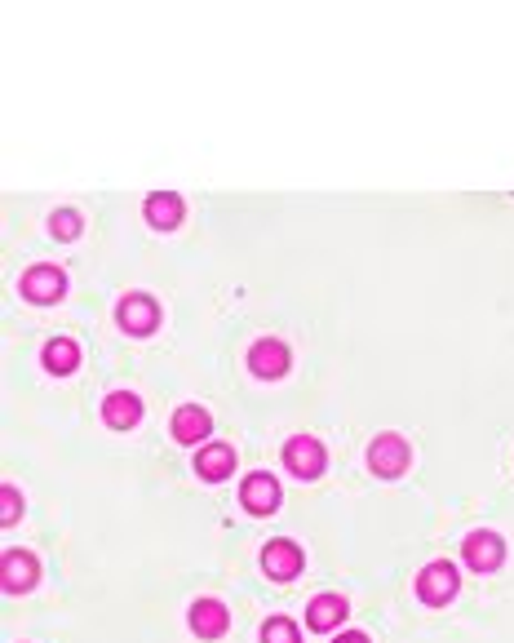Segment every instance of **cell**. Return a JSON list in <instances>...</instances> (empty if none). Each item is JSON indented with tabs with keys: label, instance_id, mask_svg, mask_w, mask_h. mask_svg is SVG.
Listing matches in <instances>:
<instances>
[{
	"label": "cell",
	"instance_id": "obj_8",
	"mask_svg": "<svg viewBox=\"0 0 514 643\" xmlns=\"http://www.w3.org/2000/svg\"><path fill=\"white\" fill-rule=\"evenodd\" d=\"M289 364H293V355H289V346L284 342H275V338H262L249 351V369L257 377H266V382H275V377H284L289 373Z\"/></svg>",
	"mask_w": 514,
	"mask_h": 643
},
{
	"label": "cell",
	"instance_id": "obj_7",
	"mask_svg": "<svg viewBox=\"0 0 514 643\" xmlns=\"http://www.w3.org/2000/svg\"><path fill=\"white\" fill-rule=\"evenodd\" d=\"M461 550H466V564L475 568V573H492V568L506 559V542H501L497 533H488V528L470 533L466 542H461Z\"/></svg>",
	"mask_w": 514,
	"mask_h": 643
},
{
	"label": "cell",
	"instance_id": "obj_10",
	"mask_svg": "<svg viewBox=\"0 0 514 643\" xmlns=\"http://www.w3.org/2000/svg\"><path fill=\"white\" fill-rule=\"evenodd\" d=\"M226 626H231V612L222 599H195L191 604V630L200 639H222Z\"/></svg>",
	"mask_w": 514,
	"mask_h": 643
},
{
	"label": "cell",
	"instance_id": "obj_18",
	"mask_svg": "<svg viewBox=\"0 0 514 643\" xmlns=\"http://www.w3.org/2000/svg\"><path fill=\"white\" fill-rule=\"evenodd\" d=\"M49 231H54L58 240H76L80 231H85V222H80V213H76V209H58L54 218H49Z\"/></svg>",
	"mask_w": 514,
	"mask_h": 643
},
{
	"label": "cell",
	"instance_id": "obj_15",
	"mask_svg": "<svg viewBox=\"0 0 514 643\" xmlns=\"http://www.w3.org/2000/svg\"><path fill=\"white\" fill-rule=\"evenodd\" d=\"M195 471H200V479H209V484H218V479H226L235 471V453L226 444H209L195 453Z\"/></svg>",
	"mask_w": 514,
	"mask_h": 643
},
{
	"label": "cell",
	"instance_id": "obj_13",
	"mask_svg": "<svg viewBox=\"0 0 514 643\" xmlns=\"http://www.w3.org/2000/svg\"><path fill=\"white\" fill-rule=\"evenodd\" d=\"M169 431H173V440H178V444H200L204 435L213 431V422H209V413H204L200 404H182L178 413H173Z\"/></svg>",
	"mask_w": 514,
	"mask_h": 643
},
{
	"label": "cell",
	"instance_id": "obj_9",
	"mask_svg": "<svg viewBox=\"0 0 514 643\" xmlns=\"http://www.w3.org/2000/svg\"><path fill=\"white\" fill-rule=\"evenodd\" d=\"M23 293L32 302H40V306H49V302H58L67 293V275L58 271V267H32L23 275Z\"/></svg>",
	"mask_w": 514,
	"mask_h": 643
},
{
	"label": "cell",
	"instance_id": "obj_5",
	"mask_svg": "<svg viewBox=\"0 0 514 643\" xmlns=\"http://www.w3.org/2000/svg\"><path fill=\"white\" fill-rule=\"evenodd\" d=\"M116 315H120V329L133 333V338H147V333H156V324H160V306L151 302L147 293H129Z\"/></svg>",
	"mask_w": 514,
	"mask_h": 643
},
{
	"label": "cell",
	"instance_id": "obj_6",
	"mask_svg": "<svg viewBox=\"0 0 514 643\" xmlns=\"http://www.w3.org/2000/svg\"><path fill=\"white\" fill-rule=\"evenodd\" d=\"M40 581V564L27 550H9L5 559H0V586L9 590V595H23V590H32Z\"/></svg>",
	"mask_w": 514,
	"mask_h": 643
},
{
	"label": "cell",
	"instance_id": "obj_16",
	"mask_svg": "<svg viewBox=\"0 0 514 643\" xmlns=\"http://www.w3.org/2000/svg\"><path fill=\"white\" fill-rule=\"evenodd\" d=\"M182 213L187 209H182V200L173 196V191H156V196H147V222L156 231H173L182 222Z\"/></svg>",
	"mask_w": 514,
	"mask_h": 643
},
{
	"label": "cell",
	"instance_id": "obj_4",
	"mask_svg": "<svg viewBox=\"0 0 514 643\" xmlns=\"http://www.w3.org/2000/svg\"><path fill=\"white\" fill-rule=\"evenodd\" d=\"M306 555L297 542H284V537H275V542L262 546V573L275 577V581H293L297 573H302Z\"/></svg>",
	"mask_w": 514,
	"mask_h": 643
},
{
	"label": "cell",
	"instance_id": "obj_11",
	"mask_svg": "<svg viewBox=\"0 0 514 643\" xmlns=\"http://www.w3.org/2000/svg\"><path fill=\"white\" fill-rule=\"evenodd\" d=\"M102 422H107L111 431H129V426L142 422V400L133 391H111L107 400H102Z\"/></svg>",
	"mask_w": 514,
	"mask_h": 643
},
{
	"label": "cell",
	"instance_id": "obj_17",
	"mask_svg": "<svg viewBox=\"0 0 514 643\" xmlns=\"http://www.w3.org/2000/svg\"><path fill=\"white\" fill-rule=\"evenodd\" d=\"M45 369L58 373V377L76 373V369H80V346L71 342V338H54V342L45 346Z\"/></svg>",
	"mask_w": 514,
	"mask_h": 643
},
{
	"label": "cell",
	"instance_id": "obj_12",
	"mask_svg": "<svg viewBox=\"0 0 514 643\" xmlns=\"http://www.w3.org/2000/svg\"><path fill=\"white\" fill-rule=\"evenodd\" d=\"M240 502L249 515H271V510L280 506V484H275L271 475H249L240 488Z\"/></svg>",
	"mask_w": 514,
	"mask_h": 643
},
{
	"label": "cell",
	"instance_id": "obj_14",
	"mask_svg": "<svg viewBox=\"0 0 514 643\" xmlns=\"http://www.w3.org/2000/svg\"><path fill=\"white\" fill-rule=\"evenodd\" d=\"M346 621V599L342 595H315L311 608H306V626L315 630V635H324V630H337Z\"/></svg>",
	"mask_w": 514,
	"mask_h": 643
},
{
	"label": "cell",
	"instance_id": "obj_1",
	"mask_svg": "<svg viewBox=\"0 0 514 643\" xmlns=\"http://www.w3.org/2000/svg\"><path fill=\"white\" fill-rule=\"evenodd\" d=\"M457 586H461V577H457V568H452L448 559L426 564L421 568V577H417V595H421V604H430V608H444L448 599L457 595Z\"/></svg>",
	"mask_w": 514,
	"mask_h": 643
},
{
	"label": "cell",
	"instance_id": "obj_19",
	"mask_svg": "<svg viewBox=\"0 0 514 643\" xmlns=\"http://www.w3.org/2000/svg\"><path fill=\"white\" fill-rule=\"evenodd\" d=\"M262 643H302V635H297V626L289 617H271L262 626Z\"/></svg>",
	"mask_w": 514,
	"mask_h": 643
},
{
	"label": "cell",
	"instance_id": "obj_21",
	"mask_svg": "<svg viewBox=\"0 0 514 643\" xmlns=\"http://www.w3.org/2000/svg\"><path fill=\"white\" fill-rule=\"evenodd\" d=\"M333 643H373V639H368L364 630H346V635H337Z\"/></svg>",
	"mask_w": 514,
	"mask_h": 643
},
{
	"label": "cell",
	"instance_id": "obj_20",
	"mask_svg": "<svg viewBox=\"0 0 514 643\" xmlns=\"http://www.w3.org/2000/svg\"><path fill=\"white\" fill-rule=\"evenodd\" d=\"M23 515V497H18L14 484L0 488V524H14V519Z\"/></svg>",
	"mask_w": 514,
	"mask_h": 643
},
{
	"label": "cell",
	"instance_id": "obj_2",
	"mask_svg": "<svg viewBox=\"0 0 514 643\" xmlns=\"http://www.w3.org/2000/svg\"><path fill=\"white\" fill-rule=\"evenodd\" d=\"M368 466H373V475H382V479H399L408 471V444H404V435H395V431H386V435H377L373 444H368Z\"/></svg>",
	"mask_w": 514,
	"mask_h": 643
},
{
	"label": "cell",
	"instance_id": "obj_3",
	"mask_svg": "<svg viewBox=\"0 0 514 643\" xmlns=\"http://www.w3.org/2000/svg\"><path fill=\"white\" fill-rule=\"evenodd\" d=\"M324 444L315 440V435H293L289 444H284V466L297 475V479H320L324 475Z\"/></svg>",
	"mask_w": 514,
	"mask_h": 643
}]
</instances>
